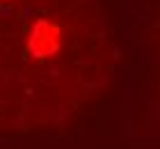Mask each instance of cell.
<instances>
[{"instance_id":"6da1fadb","label":"cell","mask_w":160,"mask_h":149,"mask_svg":"<svg viewBox=\"0 0 160 149\" xmlns=\"http://www.w3.org/2000/svg\"><path fill=\"white\" fill-rule=\"evenodd\" d=\"M60 46V39H57V28L50 23H41L34 28V37H32V51L39 55H48Z\"/></svg>"}]
</instances>
